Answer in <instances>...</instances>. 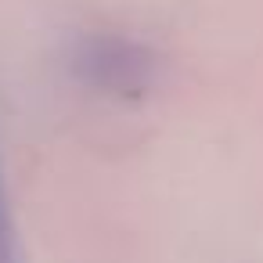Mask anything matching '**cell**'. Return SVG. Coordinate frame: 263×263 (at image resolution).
I'll return each instance as SVG.
<instances>
[{"mask_svg":"<svg viewBox=\"0 0 263 263\" xmlns=\"http://www.w3.org/2000/svg\"><path fill=\"white\" fill-rule=\"evenodd\" d=\"M0 263H22V249H18V231L11 220V202L4 191V177H0Z\"/></svg>","mask_w":263,"mask_h":263,"instance_id":"7a4b0ae2","label":"cell"},{"mask_svg":"<svg viewBox=\"0 0 263 263\" xmlns=\"http://www.w3.org/2000/svg\"><path fill=\"white\" fill-rule=\"evenodd\" d=\"M69 69L94 94L119 98V101H141L159 76V62L152 47L116 33L83 36L69 58Z\"/></svg>","mask_w":263,"mask_h":263,"instance_id":"6da1fadb","label":"cell"}]
</instances>
